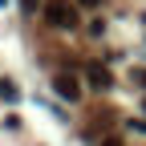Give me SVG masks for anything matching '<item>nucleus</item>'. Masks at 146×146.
I'll return each instance as SVG.
<instances>
[{"label":"nucleus","instance_id":"nucleus-2","mask_svg":"<svg viewBox=\"0 0 146 146\" xmlns=\"http://www.w3.org/2000/svg\"><path fill=\"white\" fill-rule=\"evenodd\" d=\"M53 89H57L61 98H69V102L81 98V85H77V77H73V73H57V77H53Z\"/></svg>","mask_w":146,"mask_h":146},{"label":"nucleus","instance_id":"nucleus-3","mask_svg":"<svg viewBox=\"0 0 146 146\" xmlns=\"http://www.w3.org/2000/svg\"><path fill=\"white\" fill-rule=\"evenodd\" d=\"M85 77H89V85H94V89H110V85H114V77H110V69H106V65H89V69H85Z\"/></svg>","mask_w":146,"mask_h":146},{"label":"nucleus","instance_id":"nucleus-5","mask_svg":"<svg viewBox=\"0 0 146 146\" xmlns=\"http://www.w3.org/2000/svg\"><path fill=\"white\" fill-rule=\"evenodd\" d=\"M21 8H25V12H33V8H36V0H21Z\"/></svg>","mask_w":146,"mask_h":146},{"label":"nucleus","instance_id":"nucleus-1","mask_svg":"<svg viewBox=\"0 0 146 146\" xmlns=\"http://www.w3.org/2000/svg\"><path fill=\"white\" fill-rule=\"evenodd\" d=\"M45 21L53 29H77L81 16H77V8H73L69 0H49V4H45Z\"/></svg>","mask_w":146,"mask_h":146},{"label":"nucleus","instance_id":"nucleus-7","mask_svg":"<svg viewBox=\"0 0 146 146\" xmlns=\"http://www.w3.org/2000/svg\"><path fill=\"white\" fill-rule=\"evenodd\" d=\"M102 146H122V142H118V138H106V142H102Z\"/></svg>","mask_w":146,"mask_h":146},{"label":"nucleus","instance_id":"nucleus-4","mask_svg":"<svg viewBox=\"0 0 146 146\" xmlns=\"http://www.w3.org/2000/svg\"><path fill=\"white\" fill-rule=\"evenodd\" d=\"M0 98H4V102H16V98H21V89H16V85L4 77V81H0Z\"/></svg>","mask_w":146,"mask_h":146},{"label":"nucleus","instance_id":"nucleus-6","mask_svg":"<svg viewBox=\"0 0 146 146\" xmlns=\"http://www.w3.org/2000/svg\"><path fill=\"white\" fill-rule=\"evenodd\" d=\"M77 4H85V8H98V4H102V0H77Z\"/></svg>","mask_w":146,"mask_h":146}]
</instances>
